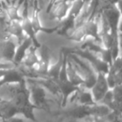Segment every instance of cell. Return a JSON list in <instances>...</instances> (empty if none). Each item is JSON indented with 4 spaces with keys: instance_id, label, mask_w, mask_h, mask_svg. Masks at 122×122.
Masks as SVG:
<instances>
[{
    "instance_id": "cell-1",
    "label": "cell",
    "mask_w": 122,
    "mask_h": 122,
    "mask_svg": "<svg viewBox=\"0 0 122 122\" xmlns=\"http://www.w3.org/2000/svg\"><path fill=\"white\" fill-rule=\"evenodd\" d=\"M32 81L27 86L30 101L34 108L43 109L47 103V91L34 80H32Z\"/></svg>"
},
{
    "instance_id": "cell-2",
    "label": "cell",
    "mask_w": 122,
    "mask_h": 122,
    "mask_svg": "<svg viewBox=\"0 0 122 122\" xmlns=\"http://www.w3.org/2000/svg\"><path fill=\"white\" fill-rule=\"evenodd\" d=\"M39 61L34 68V71L42 75H47L49 66L51 64V54L49 48L45 45H41L37 48Z\"/></svg>"
},
{
    "instance_id": "cell-3",
    "label": "cell",
    "mask_w": 122,
    "mask_h": 122,
    "mask_svg": "<svg viewBox=\"0 0 122 122\" xmlns=\"http://www.w3.org/2000/svg\"><path fill=\"white\" fill-rule=\"evenodd\" d=\"M18 44L10 39H4L0 44V58L4 62L13 63Z\"/></svg>"
},
{
    "instance_id": "cell-4",
    "label": "cell",
    "mask_w": 122,
    "mask_h": 122,
    "mask_svg": "<svg viewBox=\"0 0 122 122\" xmlns=\"http://www.w3.org/2000/svg\"><path fill=\"white\" fill-rule=\"evenodd\" d=\"M24 80V76L21 70H17L15 66L6 70L4 75L0 80V86L8 84H20Z\"/></svg>"
},
{
    "instance_id": "cell-5",
    "label": "cell",
    "mask_w": 122,
    "mask_h": 122,
    "mask_svg": "<svg viewBox=\"0 0 122 122\" xmlns=\"http://www.w3.org/2000/svg\"><path fill=\"white\" fill-rule=\"evenodd\" d=\"M33 45L32 39L26 37L23 41H21L20 43H18V46H17L16 52L14 54V58H13V64L15 66H18L21 64L23 59H24L26 54H27V50L30 49L32 46Z\"/></svg>"
},
{
    "instance_id": "cell-6",
    "label": "cell",
    "mask_w": 122,
    "mask_h": 122,
    "mask_svg": "<svg viewBox=\"0 0 122 122\" xmlns=\"http://www.w3.org/2000/svg\"><path fill=\"white\" fill-rule=\"evenodd\" d=\"M6 31L11 37L18 39V43L23 41L26 38L22 28L21 21H18V20H9L7 23Z\"/></svg>"
},
{
    "instance_id": "cell-7",
    "label": "cell",
    "mask_w": 122,
    "mask_h": 122,
    "mask_svg": "<svg viewBox=\"0 0 122 122\" xmlns=\"http://www.w3.org/2000/svg\"><path fill=\"white\" fill-rule=\"evenodd\" d=\"M18 109L15 107L11 100H1L0 101V118L4 122L13 116L18 115Z\"/></svg>"
},
{
    "instance_id": "cell-8",
    "label": "cell",
    "mask_w": 122,
    "mask_h": 122,
    "mask_svg": "<svg viewBox=\"0 0 122 122\" xmlns=\"http://www.w3.org/2000/svg\"><path fill=\"white\" fill-rule=\"evenodd\" d=\"M39 61L38 54H37V48L32 45L27 50L24 59H23L21 64H23L27 70H33L35 66L37 64Z\"/></svg>"
},
{
    "instance_id": "cell-9",
    "label": "cell",
    "mask_w": 122,
    "mask_h": 122,
    "mask_svg": "<svg viewBox=\"0 0 122 122\" xmlns=\"http://www.w3.org/2000/svg\"><path fill=\"white\" fill-rule=\"evenodd\" d=\"M21 25H22V28H23V33H24L26 37L32 39L34 46H36L37 48L40 47L41 44H39L38 41H37V34H36L35 31L33 29V27H32V23H31V19L28 16L22 18Z\"/></svg>"
},
{
    "instance_id": "cell-10",
    "label": "cell",
    "mask_w": 122,
    "mask_h": 122,
    "mask_svg": "<svg viewBox=\"0 0 122 122\" xmlns=\"http://www.w3.org/2000/svg\"><path fill=\"white\" fill-rule=\"evenodd\" d=\"M5 12H6V14L9 20H18V21H21L22 18H23L21 14H19L18 6L8 5L6 8V9H5Z\"/></svg>"
},
{
    "instance_id": "cell-11",
    "label": "cell",
    "mask_w": 122,
    "mask_h": 122,
    "mask_svg": "<svg viewBox=\"0 0 122 122\" xmlns=\"http://www.w3.org/2000/svg\"><path fill=\"white\" fill-rule=\"evenodd\" d=\"M27 120L26 119L24 116L18 114V115H16V116H13V117L9 118V119L5 121L4 122H27Z\"/></svg>"
},
{
    "instance_id": "cell-12",
    "label": "cell",
    "mask_w": 122,
    "mask_h": 122,
    "mask_svg": "<svg viewBox=\"0 0 122 122\" xmlns=\"http://www.w3.org/2000/svg\"><path fill=\"white\" fill-rule=\"evenodd\" d=\"M13 67H15V65L13 63L0 61V69H9V68H13Z\"/></svg>"
},
{
    "instance_id": "cell-13",
    "label": "cell",
    "mask_w": 122,
    "mask_h": 122,
    "mask_svg": "<svg viewBox=\"0 0 122 122\" xmlns=\"http://www.w3.org/2000/svg\"><path fill=\"white\" fill-rule=\"evenodd\" d=\"M7 70H8V69H0V80H1L2 77L4 75V74Z\"/></svg>"
},
{
    "instance_id": "cell-14",
    "label": "cell",
    "mask_w": 122,
    "mask_h": 122,
    "mask_svg": "<svg viewBox=\"0 0 122 122\" xmlns=\"http://www.w3.org/2000/svg\"><path fill=\"white\" fill-rule=\"evenodd\" d=\"M4 19H5V18L3 16H2L1 13H0V23H3V22L4 21Z\"/></svg>"
},
{
    "instance_id": "cell-15",
    "label": "cell",
    "mask_w": 122,
    "mask_h": 122,
    "mask_svg": "<svg viewBox=\"0 0 122 122\" xmlns=\"http://www.w3.org/2000/svg\"><path fill=\"white\" fill-rule=\"evenodd\" d=\"M5 1H6V2H7V3H8V4H9V5H10V0H5Z\"/></svg>"
},
{
    "instance_id": "cell-16",
    "label": "cell",
    "mask_w": 122,
    "mask_h": 122,
    "mask_svg": "<svg viewBox=\"0 0 122 122\" xmlns=\"http://www.w3.org/2000/svg\"><path fill=\"white\" fill-rule=\"evenodd\" d=\"M0 8H2V1H1V0H0Z\"/></svg>"
},
{
    "instance_id": "cell-17",
    "label": "cell",
    "mask_w": 122,
    "mask_h": 122,
    "mask_svg": "<svg viewBox=\"0 0 122 122\" xmlns=\"http://www.w3.org/2000/svg\"><path fill=\"white\" fill-rule=\"evenodd\" d=\"M2 11H3V8H0V13H1Z\"/></svg>"
},
{
    "instance_id": "cell-18",
    "label": "cell",
    "mask_w": 122,
    "mask_h": 122,
    "mask_svg": "<svg viewBox=\"0 0 122 122\" xmlns=\"http://www.w3.org/2000/svg\"><path fill=\"white\" fill-rule=\"evenodd\" d=\"M0 121H3V120H2V119H1V118H0Z\"/></svg>"
},
{
    "instance_id": "cell-19",
    "label": "cell",
    "mask_w": 122,
    "mask_h": 122,
    "mask_svg": "<svg viewBox=\"0 0 122 122\" xmlns=\"http://www.w3.org/2000/svg\"><path fill=\"white\" fill-rule=\"evenodd\" d=\"M0 101H1V100H0Z\"/></svg>"
}]
</instances>
